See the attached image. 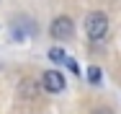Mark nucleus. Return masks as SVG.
Wrapping results in <instances>:
<instances>
[{
    "label": "nucleus",
    "mask_w": 121,
    "mask_h": 114,
    "mask_svg": "<svg viewBox=\"0 0 121 114\" xmlns=\"http://www.w3.org/2000/svg\"><path fill=\"white\" fill-rule=\"evenodd\" d=\"M65 65H67V68L72 70L75 75H80V68H77V62H75V60H70V57H67V62H65Z\"/></svg>",
    "instance_id": "nucleus-6"
},
{
    "label": "nucleus",
    "mask_w": 121,
    "mask_h": 114,
    "mask_svg": "<svg viewBox=\"0 0 121 114\" xmlns=\"http://www.w3.org/2000/svg\"><path fill=\"white\" fill-rule=\"evenodd\" d=\"M41 83H44V91H49V93H62L65 91V78L57 70H47L41 75Z\"/></svg>",
    "instance_id": "nucleus-3"
},
{
    "label": "nucleus",
    "mask_w": 121,
    "mask_h": 114,
    "mask_svg": "<svg viewBox=\"0 0 121 114\" xmlns=\"http://www.w3.org/2000/svg\"><path fill=\"white\" fill-rule=\"evenodd\" d=\"M49 34L57 39V42H70L75 36V23L70 16H57L54 21H52V29H49Z\"/></svg>",
    "instance_id": "nucleus-2"
},
{
    "label": "nucleus",
    "mask_w": 121,
    "mask_h": 114,
    "mask_svg": "<svg viewBox=\"0 0 121 114\" xmlns=\"http://www.w3.org/2000/svg\"><path fill=\"white\" fill-rule=\"evenodd\" d=\"M49 60H52V62H57V65H62V62H67V55H65V49H62V47H54V49L49 52Z\"/></svg>",
    "instance_id": "nucleus-4"
},
{
    "label": "nucleus",
    "mask_w": 121,
    "mask_h": 114,
    "mask_svg": "<svg viewBox=\"0 0 121 114\" xmlns=\"http://www.w3.org/2000/svg\"><path fill=\"white\" fill-rule=\"evenodd\" d=\"M95 114H111L108 109H95Z\"/></svg>",
    "instance_id": "nucleus-7"
},
{
    "label": "nucleus",
    "mask_w": 121,
    "mask_h": 114,
    "mask_svg": "<svg viewBox=\"0 0 121 114\" xmlns=\"http://www.w3.org/2000/svg\"><path fill=\"white\" fill-rule=\"evenodd\" d=\"M88 80H90L93 86L100 83V68H98V65H90V68H88Z\"/></svg>",
    "instance_id": "nucleus-5"
},
{
    "label": "nucleus",
    "mask_w": 121,
    "mask_h": 114,
    "mask_svg": "<svg viewBox=\"0 0 121 114\" xmlns=\"http://www.w3.org/2000/svg\"><path fill=\"white\" fill-rule=\"evenodd\" d=\"M85 34H88V39H93V42L106 39V36H108V16H106L103 10L88 13V18H85Z\"/></svg>",
    "instance_id": "nucleus-1"
}]
</instances>
